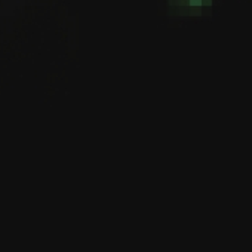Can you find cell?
<instances>
[{
	"label": "cell",
	"mask_w": 252,
	"mask_h": 252,
	"mask_svg": "<svg viewBox=\"0 0 252 252\" xmlns=\"http://www.w3.org/2000/svg\"><path fill=\"white\" fill-rule=\"evenodd\" d=\"M200 3H202V0H190V5H193V6H197Z\"/></svg>",
	"instance_id": "obj_1"
}]
</instances>
